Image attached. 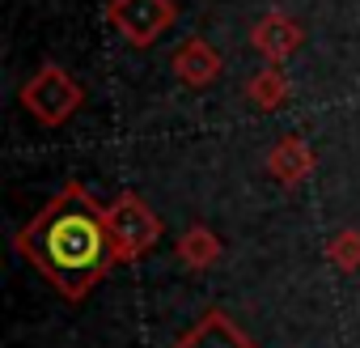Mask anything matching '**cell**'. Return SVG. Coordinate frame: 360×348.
Wrapping results in <instances>:
<instances>
[{"label": "cell", "instance_id": "cell-1", "mask_svg": "<svg viewBox=\"0 0 360 348\" xmlns=\"http://www.w3.org/2000/svg\"><path fill=\"white\" fill-rule=\"evenodd\" d=\"M22 251L68 293H85L89 280H98L106 272L110 259V242H106V225L98 217V209L68 187L22 238Z\"/></svg>", "mask_w": 360, "mask_h": 348}]
</instances>
